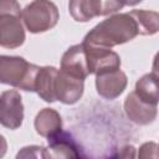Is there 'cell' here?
I'll return each instance as SVG.
<instances>
[{
	"label": "cell",
	"mask_w": 159,
	"mask_h": 159,
	"mask_svg": "<svg viewBox=\"0 0 159 159\" xmlns=\"http://www.w3.org/2000/svg\"><path fill=\"white\" fill-rule=\"evenodd\" d=\"M138 35V25L129 12L113 14L97 24L84 36L82 42L91 46L112 48L133 40Z\"/></svg>",
	"instance_id": "1"
},
{
	"label": "cell",
	"mask_w": 159,
	"mask_h": 159,
	"mask_svg": "<svg viewBox=\"0 0 159 159\" xmlns=\"http://www.w3.org/2000/svg\"><path fill=\"white\" fill-rule=\"evenodd\" d=\"M39 71V66L27 62L24 57L5 55L0 57V82L2 84L35 92Z\"/></svg>",
	"instance_id": "2"
},
{
	"label": "cell",
	"mask_w": 159,
	"mask_h": 159,
	"mask_svg": "<svg viewBox=\"0 0 159 159\" xmlns=\"http://www.w3.org/2000/svg\"><path fill=\"white\" fill-rule=\"evenodd\" d=\"M21 17L26 30L31 34H41L57 25L60 14L51 0H34L22 9Z\"/></svg>",
	"instance_id": "3"
},
{
	"label": "cell",
	"mask_w": 159,
	"mask_h": 159,
	"mask_svg": "<svg viewBox=\"0 0 159 159\" xmlns=\"http://www.w3.org/2000/svg\"><path fill=\"white\" fill-rule=\"evenodd\" d=\"M24 120V104L20 93L15 89L5 91L0 97V122L9 129H17Z\"/></svg>",
	"instance_id": "4"
},
{
	"label": "cell",
	"mask_w": 159,
	"mask_h": 159,
	"mask_svg": "<svg viewBox=\"0 0 159 159\" xmlns=\"http://www.w3.org/2000/svg\"><path fill=\"white\" fill-rule=\"evenodd\" d=\"M83 43V42H82ZM87 53L89 72L98 75L120 68V57L117 52L106 47H97L83 43Z\"/></svg>",
	"instance_id": "5"
},
{
	"label": "cell",
	"mask_w": 159,
	"mask_h": 159,
	"mask_svg": "<svg viewBox=\"0 0 159 159\" xmlns=\"http://www.w3.org/2000/svg\"><path fill=\"white\" fill-rule=\"evenodd\" d=\"M21 14H0V45L5 48L20 47L25 41Z\"/></svg>",
	"instance_id": "6"
},
{
	"label": "cell",
	"mask_w": 159,
	"mask_h": 159,
	"mask_svg": "<svg viewBox=\"0 0 159 159\" xmlns=\"http://www.w3.org/2000/svg\"><path fill=\"white\" fill-rule=\"evenodd\" d=\"M84 80L58 70L55 82V97L63 104H75L83 94Z\"/></svg>",
	"instance_id": "7"
},
{
	"label": "cell",
	"mask_w": 159,
	"mask_h": 159,
	"mask_svg": "<svg viewBox=\"0 0 159 159\" xmlns=\"http://www.w3.org/2000/svg\"><path fill=\"white\" fill-rule=\"evenodd\" d=\"M158 104L143 101L134 91L130 92L124 101V112L127 117L135 124L147 125L155 120L158 114Z\"/></svg>",
	"instance_id": "8"
},
{
	"label": "cell",
	"mask_w": 159,
	"mask_h": 159,
	"mask_svg": "<svg viewBox=\"0 0 159 159\" xmlns=\"http://www.w3.org/2000/svg\"><path fill=\"white\" fill-rule=\"evenodd\" d=\"M60 70L82 80H86L87 76L91 75L86 48L82 42L67 48V51L62 55Z\"/></svg>",
	"instance_id": "9"
},
{
	"label": "cell",
	"mask_w": 159,
	"mask_h": 159,
	"mask_svg": "<svg viewBox=\"0 0 159 159\" xmlns=\"http://www.w3.org/2000/svg\"><path fill=\"white\" fill-rule=\"evenodd\" d=\"M127 83V75L120 71V68L96 75L97 93L106 99H116L117 97H119L124 92Z\"/></svg>",
	"instance_id": "10"
},
{
	"label": "cell",
	"mask_w": 159,
	"mask_h": 159,
	"mask_svg": "<svg viewBox=\"0 0 159 159\" xmlns=\"http://www.w3.org/2000/svg\"><path fill=\"white\" fill-rule=\"evenodd\" d=\"M47 153L50 158H81L80 147L68 132H58L47 138Z\"/></svg>",
	"instance_id": "11"
},
{
	"label": "cell",
	"mask_w": 159,
	"mask_h": 159,
	"mask_svg": "<svg viewBox=\"0 0 159 159\" xmlns=\"http://www.w3.org/2000/svg\"><path fill=\"white\" fill-rule=\"evenodd\" d=\"M36 133L43 138H50L62 130V118L53 108H42L34 122Z\"/></svg>",
	"instance_id": "12"
},
{
	"label": "cell",
	"mask_w": 159,
	"mask_h": 159,
	"mask_svg": "<svg viewBox=\"0 0 159 159\" xmlns=\"http://www.w3.org/2000/svg\"><path fill=\"white\" fill-rule=\"evenodd\" d=\"M57 72H58V70L53 66L40 67V71H39V75H37V78H36V89H35V92L45 102H48V103L56 102L55 82H56Z\"/></svg>",
	"instance_id": "13"
},
{
	"label": "cell",
	"mask_w": 159,
	"mask_h": 159,
	"mask_svg": "<svg viewBox=\"0 0 159 159\" xmlns=\"http://www.w3.org/2000/svg\"><path fill=\"white\" fill-rule=\"evenodd\" d=\"M134 92L145 102L152 104L159 103V78L152 72L143 75L135 83Z\"/></svg>",
	"instance_id": "14"
},
{
	"label": "cell",
	"mask_w": 159,
	"mask_h": 159,
	"mask_svg": "<svg viewBox=\"0 0 159 159\" xmlns=\"http://www.w3.org/2000/svg\"><path fill=\"white\" fill-rule=\"evenodd\" d=\"M68 10L73 20L78 22H87L99 16L97 0H70Z\"/></svg>",
	"instance_id": "15"
},
{
	"label": "cell",
	"mask_w": 159,
	"mask_h": 159,
	"mask_svg": "<svg viewBox=\"0 0 159 159\" xmlns=\"http://www.w3.org/2000/svg\"><path fill=\"white\" fill-rule=\"evenodd\" d=\"M129 14L138 25L139 35L150 36L159 32V12L152 10H132Z\"/></svg>",
	"instance_id": "16"
},
{
	"label": "cell",
	"mask_w": 159,
	"mask_h": 159,
	"mask_svg": "<svg viewBox=\"0 0 159 159\" xmlns=\"http://www.w3.org/2000/svg\"><path fill=\"white\" fill-rule=\"evenodd\" d=\"M97 2H98L99 16L116 14L117 11L123 9V6H125L123 0H97Z\"/></svg>",
	"instance_id": "17"
},
{
	"label": "cell",
	"mask_w": 159,
	"mask_h": 159,
	"mask_svg": "<svg viewBox=\"0 0 159 159\" xmlns=\"http://www.w3.org/2000/svg\"><path fill=\"white\" fill-rule=\"evenodd\" d=\"M50 158L48 157V153H47V148H43V147H39V145H31V147H25L22 148L16 158Z\"/></svg>",
	"instance_id": "18"
},
{
	"label": "cell",
	"mask_w": 159,
	"mask_h": 159,
	"mask_svg": "<svg viewBox=\"0 0 159 159\" xmlns=\"http://www.w3.org/2000/svg\"><path fill=\"white\" fill-rule=\"evenodd\" d=\"M139 158H159V145L154 142H147L139 147Z\"/></svg>",
	"instance_id": "19"
},
{
	"label": "cell",
	"mask_w": 159,
	"mask_h": 159,
	"mask_svg": "<svg viewBox=\"0 0 159 159\" xmlns=\"http://www.w3.org/2000/svg\"><path fill=\"white\" fill-rule=\"evenodd\" d=\"M17 0H0V14H21Z\"/></svg>",
	"instance_id": "20"
},
{
	"label": "cell",
	"mask_w": 159,
	"mask_h": 159,
	"mask_svg": "<svg viewBox=\"0 0 159 159\" xmlns=\"http://www.w3.org/2000/svg\"><path fill=\"white\" fill-rule=\"evenodd\" d=\"M152 70H153V73L159 78V51H158V52L155 53V56H154Z\"/></svg>",
	"instance_id": "21"
},
{
	"label": "cell",
	"mask_w": 159,
	"mask_h": 159,
	"mask_svg": "<svg viewBox=\"0 0 159 159\" xmlns=\"http://www.w3.org/2000/svg\"><path fill=\"white\" fill-rule=\"evenodd\" d=\"M124 1V5H128V6H134L137 4H139L142 0H123Z\"/></svg>",
	"instance_id": "22"
}]
</instances>
